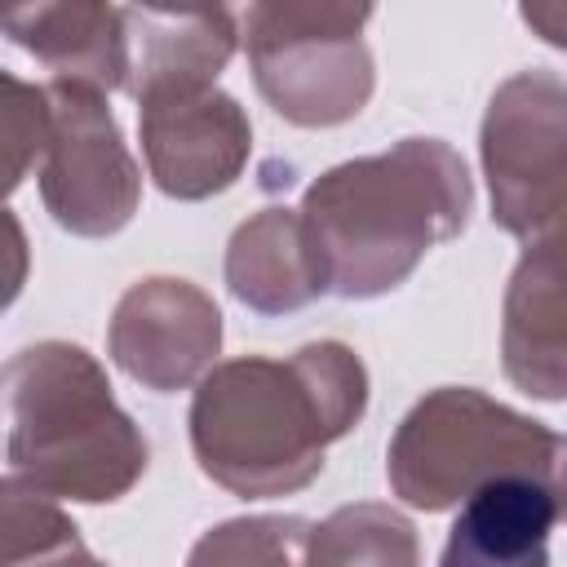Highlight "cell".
Segmentation results:
<instances>
[{"mask_svg":"<svg viewBox=\"0 0 567 567\" xmlns=\"http://www.w3.org/2000/svg\"><path fill=\"white\" fill-rule=\"evenodd\" d=\"M133 44V97L213 89L235 53L230 9H124Z\"/></svg>","mask_w":567,"mask_h":567,"instance_id":"cell-12","label":"cell"},{"mask_svg":"<svg viewBox=\"0 0 567 567\" xmlns=\"http://www.w3.org/2000/svg\"><path fill=\"white\" fill-rule=\"evenodd\" d=\"M505 372L536 399H567V204L527 239L505 292Z\"/></svg>","mask_w":567,"mask_h":567,"instance_id":"cell-10","label":"cell"},{"mask_svg":"<svg viewBox=\"0 0 567 567\" xmlns=\"http://www.w3.org/2000/svg\"><path fill=\"white\" fill-rule=\"evenodd\" d=\"M315 523L306 518H230L199 536L186 567H310Z\"/></svg>","mask_w":567,"mask_h":567,"instance_id":"cell-16","label":"cell"},{"mask_svg":"<svg viewBox=\"0 0 567 567\" xmlns=\"http://www.w3.org/2000/svg\"><path fill=\"white\" fill-rule=\"evenodd\" d=\"M523 22L540 31V40L567 49V4H523Z\"/></svg>","mask_w":567,"mask_h":567,"instance_id":"cell-18","label":"cell"},{"mask_svg":"<svg viewBox=\"0 0 567 567\" xmlns=\"http://www.w3.org/2000/svg\"><path fill=\"white\" fill-rule=\"evenodd\" d=\"M545 483H549V492H554L558 518H567V439H554V456H549Z\"/></svg>","mask_w":567,"mask_h":567,"instance_id":"cell-19","label":"cell"},{"mask_svg":"<svg viewBox=\"0 0 567 567\" xmlns=\"http://www.w3.org/2000/svg\"><path fill=\"white\" fill-rule=\"evenodd\" d=\"M49 97V137L40 190L58 226L75 235H115L137 208V168L120 142L97 89L58 80Z\"/></svg>","mask_w":567,"mask_h":567,"instance_id":"cell-7","label":"cell"},{"mask_svg":"<svg viewBox=\"0 0 567 567\" xmlns=\"http://www.w3.org/2000/svg\"><path fill=\"white\" fill-rule=\"evenodd\" d=\"M310 567H416V532L390 505H341L315 527Z\"/></svg>","mask_w":567,"mask_h":567,"instance_id":"cell-15","label":"cell"},{"mask_svg":"<svg viewBox=\"0 0 567 567\" xmlns=\"http://www.w3.org/2000/svg\"><path fill=\"white\" fill-rule=\"evenodd\" d=\"M226 284L244 306L261 315L301 310L306 301L323 297L328 284L319 275L301 213L261 208L252 221H244L226 252Z\"/></svg>","mask_w":567,"mask_h":567,"instance_id":"cell-13","label":"cell"},{"mask_svg":"<svg viewBox=\"0 0 567 567\" xmlns=\"http://www.w3.org/2000/svg\"><path fill=\"white\" fill-rule=\"evenodd\" d=\"M4 31L13 44L31 49L62 80L89 89H120L133 75L124 9L102 4H58V9H13L4 13Z\"/></svg>","mask_w":567,"mask_h":567,"instance_id":"cell-14","label":"cell"},{"mask_svg":"<svg viewBox=\"0 0 567 567\" xmlns=\"http://www.w3.org/2000/svg\"><path fill=\"white\" fill-rule=\"evenodd\" d=\"M465 159L439 137H403L385 155L323 173L301 199L319 275L337 297H381L470 217Z\"/></svg>","mask_w":567,"mask_h":567,"instance_id":"cell-2","label":"cell"},{"mask_svg":"<svg viewBox=\"0 0 567 567\" xmlns=\"http://www.w3.org/2000/svg\"><path fill=\"white\" fill-rule=\"evenodd\" d=\"M35 514V567H102L75 536V523H66L53 505H44L40 492H31Z\"/></svg>","mask_w":567,"mask_h":567,"instance_id":"cell-17","label":"cell"},{"mask_svg":"<svg viewBox=\"0 0 567 567\" xmlns=\"http://www.w3.org/2000/svg\"><path fill=\"white\" fill-rule=\"evenodd\" d=\"M368 408V372L341 341L292 359L244 354L213 368L190 403L199 470L235 496H284L323 470V447Z\"/></svg>","mask_w":567,"mask_h":567,"instance_id":"cell-1","label":"cell"},{"mask_svg":"<svg viewBox=\"0 0 567 567\" xmlns=\"http://www.w3.org/2000/svg\"><path fill=\"white\" fill-rule=\"evenodd\" d=\"M221 346L217 306L186 279H146L124 292L111 319V354L115 363L168 394L195 381Z\"/></svg>","mask_w":567,"mask_h":567,"instance_id":"cell-9","label":"cell"},{"mask_svg":"<svg viewBox=\"0 0 567 567\" xmlns=\"http://www.w3.org/2000/svg\"><path fill=\"white\" fill-rule=\"evenodd\" d=\"M142 151L164 195L204 199L226 190L248 159V120L217 89H182L142 97Z\"/></svg>","mask_w":567,"mask_h":567,"instance_id":"cell-8","label":"cell"},{"mask_svg":"<svg viewBox=\"0 0 567 567\" xmlns=\"http://www.w3.org/2000/svg\"><path fill=\"white\" fill-rule=\"evenodd\" d=\"M368 18L363 4H252L244 44L266 102L306 128L359 115L372 93V58L359 40Z\"/></svg>","mask_w":567,"mask_h":567,"instance_id":"cell-5","label":"cell"},{"mask_svg":"<svg viewBox=\"0 0 567 567\" xmlns=\"http://www.w3.org/2000/svg\"><path fill=\"white\" fill-rule=\"evenodd\" d=\"M554 439L540 421L470 385L425 394L385 452L390 487L416 509H447L501 474L545 478Z\"/></svg>","mask_w":567,"mask_h":567,"instance_id":"cell-4","label":"cell"},{"mask_svg":"<svg viewBox=\"0 0 567 567\" xmlns=\"http://www.w3.org/2000/svg\"><path fill=\"white\" fill-rule=\"evenodd\" d=\"M492 217L532 239L567 204V84L549 71L505 80L483 120Z\"/></svg>","mask_w":567,"mask_h":567,"instance_id":"cell-6","label":"cell"},{"mask_svg":"<svg viewBox=\"0 0 567 567\" xmlns=\"http://www.w3.org/2000/svg\"><path fill=\"white\" fill-rule=\"evenodd\" d=\"M558 505L545 478L501 474L461 501L439 567H549Z\"/></svg>","mask_w":567,"mask_h":567,"instance_id":"cell-11","label":"cell"},{"mask_svg":"<svg viewBox=\"0 0 567 567\" xmlns=\"http://www.w3.org/2000/svg\"><path fill=\"white\" fill-rule=\"evenodd\" d=\"M9 478L40 496L115 501L146 470V439L80 346L44 341L9 363Z\"/></svg>","mask_w":567,"mask_h":567,"instance_id":"cell-3","label":"cell"}]
</instances>
